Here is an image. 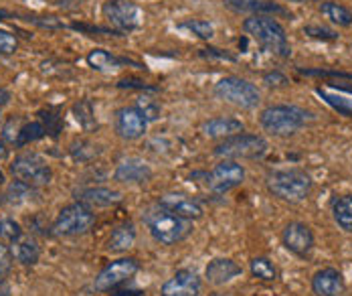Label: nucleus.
I'll list each match as a JSON object with an SVG mask.
<instances>
[{"mask_svg":"<svg viewBox=\"0 0 352 296\" xmlns=\"http://www.w3.org/2000/svg\"><path fill=\"white\" fill-rule=\"evenodd\" d=\"M314 120L316 116L312 112L296 104H276L259 114L261 128L276 138H289Z\"/></svg>","mask_w":352,"mask_h":296,"instance_id":"nucleus-1","label":"nucleus"},{"mask_svg":"<svg viewBox=\"0 0 352 296\" xmlns=\"http://www.w3.org/2000/svg\"><path fill=\"white\" fill-rule=\"evenodd\" d=\"M142 220L146 223L150 235L154 237V242H158L162 246H176V244L184 242L195 229L190 220L176 215L173 211L160 207L158 203L154 207L146 209Z\"/></svg>","mask_w":352,"mask_h":296,"instance_id":"nucleus-2","label":"nucleus"},{"mask_svg":"<svg viewBox=\"0 0 352 296\" xmlns=\"http://www.w3.org/2000/svg\"><path fill=\"white\" fill-rule=\"evenodd\" d=\"M243 31L255 39L263 51L282 59H287L292 55V45H289L287 33L280 25V21H276L274 17L251 14L243 21Z\"/></svg>","mask_w":352,"mask_h":296,"instance_id":"nucleus-3","label":"nucleus"},{"mask_svg":"<svg viewBox=\"0 0 352 296\" xmlns=\"http://www.w3.org/2000/svg\"><path fill=\"white\" fill-rule=\"evenodd\" d=\"M265 187H267L270 195H274L280 201L302 203L310 197V193L314 189V181L302 169H283V171L270 173L265 179Z\"/></svg>","mask_w":352,"mask_h":296,"instance_id":"nucleus-4","label":"nucleus"},{"mask_svg":"<svg viewBox=\"0 0 352 296\" xmlns=\"http://www.w3.org/2000/svg\"><path fill=\"white\" fill-rule=\"evenodd\" d=\"M270 145L261 134H235L231 138L221 140L214 147V156L221 160H259L267 154Z\"/></svg>","mask_w":352,"mask_h":296,"instance_id":"nucleus-5","label":"nucleus"},{"mask_svg":"<svg viewBox=\"0 0 352 296\" xmlns=\"http://www.w3.org/2000/svg\"><path fill=\"white\" fill-rule=\"evenodd\" d=\"M214 96L227 104H233L243 110H253L261 102V92L255 83L247 81L243 77L229 75L214 83Z\"/></svg>","mask_w":352,"mask_h":296,"instance_id":"nucleus-6","label":"nucleus"},{"mask_svg":"<svg viewBox=\"0 0 352 296\" xmlns=\"http://www.w3.org/2000/svg\"><path fill=\"white\" fill-rule=\"evenodd\" d=\"M96 223V213L89 205L75 201L65 205L51 225V233L57 237H73L87 233Z\"/></svg>","mask_w":352,"mask_h":296,"instance_id":"nucleus-7","label":"nucleus"},{"mask_svg":"<svg viewBox=\"0 0 352 296\" xmlns=\"http://www.w3.org/2000/svg\"><path fill=\"white\" fill-rule=\"evenodd\" d=\"M10 175L31 187H45L51 183L53 171L49 162L36 152H21L10 162Z\"/></svg>","mask_w":352,"mask_h":296,"instance_id":"nucleus-8","label":"nucleus"},{"mask_svg":"<svg viewBox=\"0 0 352 296\" xmlns=\"http://www.w3.org/2000/svg\"><path fill=\"white\" fill-rule=\"evenodd\" d=\"M102 14L109 27L120 35L138 31L142 25L140 6L132 0H106L102 6Z\"/></svg>","mask_w":352,"mask_h":296,"instance_id":"nucleus-9","label":"nucleus"},{"mask_svg":"<svg viewBox=\"0 0 352 296\" xmlns=\"http://www.w3.org/2000/svg\"><path fill=\"white\" fill-rule=\"evenodd\" d=\"M245 167L237 160H221L209 173H205V185L214 195H225L245 181Z\"/></svg>","mask_w":352,"mask_h":296,"instance_id":"nucleus-10","label":"nucleus"},{"mask_svg":"<svg viewBox=\"0 0 352 296\" xmlns=\"http://www.w3.org/2000/svg\"><path fill=\"white\" fill-rule=\"evenodd\" d=\"M140 270V262L136 258H118L109 262L106 268L96 276L94 290L96 293H111L130 278H134Z\"/></svg>","mask_w":352,"mask_h":296,"instance_id":"nucleus-11","label":"nucleus"},{"mask_svg":"<svg viewBox=\"0 0 352 296\" xmlns=\"http://www.w3.org/2000/svg\"><path fill=\"white\" fill-rule=\"evenodd\" d=\"M314 231L308 223L289 222L282 231L283 248L298 256V258H308L314 250Z\"/></svg>","mask_w":352,"mask_h":296,"instance_id":"nucleus-12","label":"nucleus"},{"mask_svg":"<svg viewBox=\"0 0 352 296\" xmlns=\"http://www.w3.org/2000/svg\"><path fill=\"white\" fill-rule=\"evenodd\" d=\"M148 120L138 106H124L113 116L116 134L124 140H138L148 130Z\"/></svg>","mask_w":352,"mask_h":296,"instance_id":"nucleus-13","label":"nucleus"},{"mask_svg":"<svg viewBox=\"0 0 352 296\" xmlns=\"http://www.w3.org/2000/svg\"><path fill=\"white\" fill-rule=\"evenodd\" d=\"M152 177H154L152 167L138 156H128V158L120 160L113 171V179L118 183H126V185H144V183L152 181Z\"/></svg>","mask_w":352,"mask_h":296,"instance_id":"nucleus-14","label":"nucleus"},{"mask_svg":"<svg viewBox=\"0 0 352 296\" xmlns=\"http://www.w3.org/2000/svg\"><path fill=\"white\" fill-rule=\"evenodd\" d=\"M203 290V282L195 270L182 268L175 272L160 288V296H199Z\"/></svg>","mask_w":352,"mask_h":296,"instance_id":"nucleus-15","label":"nucleus"},{"mask_svg":"<svg viewBox=\"0 0 352 296\" xmlns=\"http://www.w3.org/2000/svg\"><path fill=\"white\" fill-rule=\"evenodd\" d=\"M158 205L173 211L176 215L184 218V220H201L205 215V209L201 205L199 199L195 197H188V195H182V193H164L160 199H158Z\"/></svg>","mask_w":352,"mask_h":296,"instance_id":"nucleus-16","label":"nucleus"},{"mask_svg":"<svg viewBox=\"0 0 352 296\" xmlns=\"http://www.w3.org/2000/svg\"><path fill=\"white\" fill-rule=\"evenodd\" d=\"M312 293L316 296H344L346 282L340 270L322 268L312 276Z\"/></svg>","mask_w":352,"mask_h":296,"instance_id":"nucleus-17","label":"nucleus"},{"mask_svg":"<svg viewBox=\"0 0 352 296\" xmlns=\"http://www.w3.org/2000/svg\"><path fill=\"white\" fill-rule=\"evenodd\" d=\"M241 274L243 268L231 258H214L205 268V280L211 286H225Z\"/></svg>","mask_w":352,"mask_h":296,"instance_id":"nucleus-18","label":"nucleus"},{"mask_svg":"<svg viewBox=\"0 0 352 296\" xmlns=\"http://www.w3.org/2000/svg\"><path fill=\"white\" fill-rule=\"evenodd\" d=\"M225 4L231 8V10H237V12H249L251 14H263V17H289L292 19V12L278 4V2H272V0H225Z\"/></svg>","mask_w":352,"mask_h":296,"instance_id":"nucleus-19","label":"nucleus"},{"mask_svg":"<svg viewBox=\"0 0 352 296\" xmlns=\"http://www.w3.org/2000/svg\"><path fill=\"white\" fill-rule=\"evenodd\" d=\"M201 130L207 138L225 140V138H231L235 134L245 132V124L237 118H231V116H219V118H211V120L203 122Z\"/></svg>","mask_w":352,"mask_h":296,"instance_id":"nucleus-20","label":"nucleus"},{"mask_svg":"<svg viewBox=\"0 0 352 296\" xmlns=\"http://www.w3.org/2000/svg\"><path fill=\"white\" fill-rule=\"evenodd\" d=\"M85 61L94 72H100V74H109V72H116V70H122V67H128V65L142 67L140 63H136V61H132L128 57H118V55H113L111 51H106V49L89 51Z\"/></svg>","mask_w":352,"mask_h":296,"instance_id":"nucleus-21","label":"nucleus"},{"mask_svg":"<svg viewBox=\"0 0 352 296\" xmlns=\"http://www.w3.org/2000/svg\"><path fill=\"white\" fill-rule=\"evenodd\" d=\"M122 199H124L122 193L116 189H109V187H87V189H81L77 193V201L89 205L91 209L118 205V203H122Z\"/></svg>","mask_w":352,"mask_h":296,"instance_id":"nucleus-22","label":"nucleus"},{"mask_svg":"<svg viewBox=\"0 0 352 296\" xmlns=\"http://www.w3.org/2000/svg\"><path fill=\"white\" fill-rule=\"evenodd\" d=\"M136 237H138L136 225H134V223H122V225H118V227L111 231V235H109V240H107V250L113 252V254L128 252V250L136 244Z\"/></svg>","mask_w":352,"mask_h":296,"instance_id":"nucleus-23","label":"nucleus"},{"mask_svg":"<svg viewBox=\"0 0 352 296\" xmlns=\"http://www.w3.org/2000/svg\"><path fill=\"white\" fill-rule=\"evenodd\" d=\"M10 246H12L10 250H12L14 260L21 262L23 266H35L41 260V246H38L35 235H23L21 240H16Z\"/></svg>","mask_w":352,"mask_h":296,"instance_id":"nucleus-24","label":"nucleus"},{"mask_svg":"<svg viewBox=\"0 0 352 296\" xmlns=\"http://www.w3.org/2000/svg\"><path fill=\"white\" fill-rule=\"evenodd\" d=\"M71 112H73L75 122L81 126L83 132H96L98 130V118H96V108H94L91 100H87V98L77 100Z\"/></svg>","mask_w":352,"mask_h":296,"instance_id":"nucleus-25","label":"nucleus"},{"mask_svg":"<svg viewBox=\"0 0 352 296\" xmlns=\"http://www.w3.org/2000/svg\"><path fill=\"white\" fill-rule=\"evenodd\" d=\"M332 218L342 231L352 233V195H342L332 201Z\"/></svg>","mask_w":352,"mask_h":296,"instance_id":"nucleus-26","label":"nucleus"},{"mask_svg":"<svg viewBox=\"0 0 352 296\" xmlns=\"http://www.w3.org/2000/svg\"><path fill=\"white\" fill-rule=\"evenodd\" d=\"M320 12L334 25L338 27H351L352 25V10L344 4H338L334 0H324L320 4Z\"/></svg>","mask_w":352,"mask_h":296,"instance_id":"nucleus-27","label":"nucleus"},{"mask_svg":"<svg viewBox=\"0 0 352 296\" xmlns=\"http://www.w3.org/2000/svg\"><path fill=\"white\" fill-rule=\"evenodd\" d=\"M249 272L259 282H276L278 280V268L267 256H255L249 262Z\"/></svg>","mask_w":352,"mask_h":296,"instance_id":"nucleus-28","label":"nucleus"},{"mask_svg":"<svg viewBox=\"0 0 352 296\" xmlns=\"http://www.w3.org/2000/svg\"><path fill=\"white\" fill-rule=\"evenodd\" d=\"M45 136H47V130H45L41 120H33V122L23 120V124L19 128V134H16V140H14V148L27 147V145L36 142V140H41Z\"/></svg>","mask_w":352,"mask_h":296,"instance_id":"nucleus-29","label":"nucleus"},{"mask_svg":"<svg viewBox=\"0 0 352 296\" xmlns=\"http://www.w3.org/2000/svg\"><path fill=\"white\" fill-rule=\"evenodd\" d=\"M35 195V187L27 185V183H23V181H12L10 185L6 187V193H4V203H14V205H21V203H25V201H29L31 197Z\"/></svg>","mask_w":352,"mask_h":296,"instance_id":"nucleus-30","label":"nucleus"},{"mask_svg":"<svg viewBox=\"0 0 352 296\" xmlns=\"http://www.w3.org/2000/svg\"><path fill=\"white\" fill-rule=\"evenodd\" d=\"M69 152L77 162H89L96 156H100L102 148L98 147V145H94V142H89V140H83L81 138V140H73L71 142Z\"/></svg>","mask_w":352,"mask_h":296,"instance_id":"nucleus-31","label":"nucleus"},{"mask_svg":"<svg viewBox=\"0 0 352 296\" xmlns=\"http://www.w3.org/2000/svg\"><path fill=\"white\" fill-rule=\"evenodd\" d=\"M38 120L43 122L45 130H47V136H53L57 138L61 128H63V116L57 108H45V110L38 112Z\"/></svg>","mask_w":352,"mask_h":296,"instance_id":"nucleus-32","label":"nucleus"},{"mask_svg":"<svg viewBox=\"0 0 352 296\" xmlns=\"http://www.w3.org/2000/svg\"><path fill=\"white\" fill-rule=\"evenodd\" d=\"M316 94L332 108V110H336L338 114H342V116H346V118H352V100L349 98H342V96H338V94H330V92H326V89H316Z\"/></svg>","mask_w":352,"mask_h":296,"instance_id":"nucleus-33","label":"nucleus"},{"mask_svg":"<svg viewBox=\"0 0 352 296\" xmlns=\"http://www.w3.org/2000/svg\"><path fill=\"white\" fill-rule=\"evenodd\" d=\"M23 235H25V231H23L21 223L14 222L12 218H2L0 220V240L4 244H14Z\"/></svg>","mask_w":352,"mask_h":296,"instance_id":"nucleus-34","label":"nucleus"},{"mask_svg":"<svg viewBox=\"0 0 352 296\" xmlns=\"http://www.w3.org/2000/svg\"><path fill=\"white\" fill-rule=\"evenodd\" d=\"M180 27H182V29H188L192 35H197V37L203 39V41H209V39H212V35H214L212 23L203 21V19H188V21L180 23Z\"/></svg>","mask_w":352,"mask_h":296,"instance_id":"nucleus-35","label":"nucleus"},{"mask_svg":"<svg viewBox=\"0 0 352 296\" xmlns=\"http://www.w3.org/2000/svg\"><path fill=\"white\" fill-rule=\"evenodd\" d=\"M23 21H27V23H31L35 27H41V29H47V31L65 29V25L57 17H51V14H47V17H31V14H27V17H23Z\"/></svg>","mask_w":352,"mask_h":296,"instance_id":"nucleus-36","label":"nucleus"},{"mask_svg":"<svg viewBox=\"0 0 352 296\" xmlns=\"http://www.w3.org/2000/svg\"><path fill=\"white\" fill-rule=\"evenodd\" d=\"M12 264H14V256H12L10 246H6V244L0 240V284L8 278V274H10V270H12Z\"/></svg>","mask_w":352,"mask_h":296,"instance_id":"nucleus-37","label":"nucleus"},{"mask_svg":"<svg viewBox=\"0 0 352 296\" xmlns=\"http://www.w3.org/2000/svg\"><path fill=\"white\" fill-rule=\"evenodd\" d=\"M136 106L144 112V116H146V120H148V122H154V120H158V118H160V112H162V108H160V104H158L154 98L142 96V98H138V104H136Z\"/></svg>","mask_w":352,"mask_h":296,"instance_id":"nucleus-38","label":"nucleus"},{"mask_svg":"<svg viewBox=\"0 0 352 296\" xmlns=\"http://www.w3.org/2000/svg\"><path fill=\"white\" fill-rule=\"evenodd\" d=\"M304 33H306L308 37L318 39V41H336V39L340 37L334 29L324 27V25H306V27H304Z\"/></svg>","mask_w":352,"mask_h":296,"instance_id":"nucleus-39","label":"nucleus"},{"mask_svg":"<svg viewBox=\"0 0 352 296\" xmlns=\"http://www.w3.org/2000/svg\"><path fill=\"white\" fill-rule=\"evenodd\" d=\"M16 51H19V39H16V35H12L6 29H0V55L8 57V55H14Z\"/></svg>","mask_w":352,"mask_h":296,"instance_id":"nucleus-40","label":"nucleus"},{"mask_svg":"<svg viewBox=\"0 0 352 296\" xmlns=\"http://www.w3.org/2000/svg\"><path fill=\"white\" fill-rule=\"evenodd\" d=\"M21 124H23L21 118H10V120L4 124V128H2V140H4L6 145H12V147H14V140H16V134H19Z\"/></svg>","mask_w":352,"mask_h":296,"instance_id":"nucleus-41","label":"nucleus"},{"mask_svg":"<svg viewBox=\"0 0 352 296\" xmlns=\"http://www.w3.org/2000/svg\"><path fill=\"white\" fill-rule=\"evenodd\" d=\"M73 31H79V33H100V35H120L118 31H113L111 27H94V25H81V23H71L69 25Z\"/></svg>","mask_w":352,"mask_h":296,"instance_id":"nucleus-42","label":"nucleus"},{"mask_svg":"<svg viewBox=\"0 0 352 296\" xmlns=\"http://www.w3.org/2000/svg\"><path fill=\"white\" fill-rule=\"evenodd\" d=\"M304 75H318V77H338V79H352V74L336 72V70H298Z\"/></svg>","mask_w":352,"mask_h":296,"instance_id":"nucleus-43","label":"nucleus"},{"mask_svg":"<svg viewBox=\"0 0 352 296\" xmlns=\"http://www.w3.org/2000/svg\"><path fill=\"white\" fill-rule=\"evenodd\" d=\"M263 83L267 87H285L289 83V79L283 74H280V72H272V74L263 75Z\"/></svg>","mask_w":352,"mask_h":296,"instance_id":"nucleus-44","label":"nucleus"},{"mask_svg":"<svg viewBox=\"0 0 352 296\" xmlns=\"http://www.w3.org/2000/svg\"><path fill=\"white\" fill-rule=\"evenodd\" d=\"M118 87H130V89H140V92H156V87H152V85H148V83H144L140 79H132V77H128V79H120L118 83H116Z\"/></svg>","mask_w":352,"mask_h":296,"instance_id":"nucleus-45","label":"nucleus"},{"mask_svg":"<svg viewBox=\"0 0 352 296\" xmlns=\"http://www.w3.org/2000/svg\"><path fill=\"white\" fill-rule=\"evenodd\" d=\"M199 55H201V57H209V59H227V61H235V55H231V53H227V51H221V49H214V47L201 49Z\"/></svg>","mask_w":352,"mask_h":296,"instance_id":"nucleus-46","label":"nucleus"},{"mask_svg":"<svg viewBox=\"0 0 352 296\" xmlns=\"http://www.w3.org/2000/svg\"><path fill=\"white\" fill-rule=\"evenodd\" d=\"M330 87L340 89V92H346V94H352V85L351 83H346L344 79H342V81H330Z\"/></svg>","mask_w":352,"mask_h":296,"instance_id":"nucleus-47","label":"nucleus"},{"mask_svg":"<svg viewBox=\"0 0 352 296\" xmlns=\"http://www.w3.org/2000/svg\"><path fill=\"white\" fill-rule=\"evenodd\" d=\"M47 4H53V6H59V8H71L75 4V0H43Z\"/></svg>","mask_w":352,"mask_h":296,"instance_id":"nucleus-48","label":"nucleus"},{"mask_svg":"<svg viewBox=\"0 0 352 296\" xmlns=\"http://www.w3.org/2000/svg\"><path fill=\"white\" fill-rule=\"evenodd\" d=\"M10 100H12V94H10L8 89L0 87V108H2V106H6V104H8Z\"/></svg>","mask_w":352,"mask_h":296,"instance_id":"nucleus-49","label":"nucleus"},{"mask_svg":"<svg viewBox=\"0 0 352 296\" xmlns=\"http://www.w3.org/2000/svg\"><path fill=\"white\" fill-rule=\"evenodd\" d=\"M6 158H8V147H6L4 140H0V162L6 160Z\"/></svg>","mask_w":352,"mask_h":296,"instance_id":"nucleus-50","label":"nucleus"},{"mask_svg":"<svg viewBox=\"0 0 352 296\" xmlns=\"http://www.w3.org/2000/svg\"><path fill=\"white\" fill-rule=\"evenodd\" d=\"M0 296H10V290H8V286H4V282L0 284Z\"/></svg>","mask_w":352,"mask_h":296,"instance_id":"nucleus-51","label":"nucleus"},{"mask_svg":"<svg viewBox=\"0 0 352 296\" xmlns=\"http://www.w3.org/2000/svg\"><path fill=\"white\" fill-rule=\"evenodd\" d=\"M285 2H296V4H308V2H316V0H285Z\"/></svg>","mask_w":352,"mask_h":296,"instance_id":"nucleus-52","label":"nucleus"},{"mask_svg":"<svg viewBox=\"0 0 352 296\" xmlns=\"http://www.w3.org/2000/svg\"><path fill=\"white\" fill-rule=\"evenodd\" d=\"M0 185H4V175H2V171H0Z\"/></svg>","mask_w":352,"mask_h":296,"instance_id":"nucleus-53","label":"nucleus"},{"mask_svg":"<svg viewBox=\"0 0 352 296\" xmlns=\"http://www.w3.org/2000/svg\"><path fill=\"white\" fill-rule=\"evenodd\" d=\"M2 201H4V199H0V203H2Z\"/></svg>","mask_w":352,"mask_h":296,"instance_id":"nucleus-54","label":"nucleus"}]
</instances>
